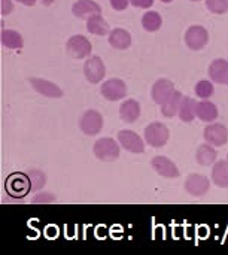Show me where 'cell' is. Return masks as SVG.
Returning a JSON list of instances; mask_svg holds the SVG:
<instances>
[{
    "label": "cell",
    "mask_w": 228,
    "mask_h": 255,
    "mask_svg": "<svg viewBox=\"0 0 228 255\" xmlns=\"http://www.w3.org/2000/svg\"><path fill=\"white\" fill-rule=\"evenodd\" d=\"M119 146L111 137H102L94 143V155L105 163H111L119 158Z\"/></svg>",
    "instance_id": "cell-1"
},
{
    "label": "cell",
    "mask_w": 228,
    "mask_h": 255,
    "mask_svg": "<svg viewBox=\"0 0 228 255\" xmlns=\"http://www.w3.org/2000/svg\"><path fill=\"white\" fill-rule=\"evenodd\" d=\"M145 140L148 145H151L152 148H161L167 143L169 137H170V131L167 128V126H164L163 123H151L146 128H145Z\"/></svg>",
    "instance_id": "cell-2"
},
{
    "label": "cell",
    "mask_w": 228,
    "mask_h": 255,
    "mask_svg": "<svg viewBox=\"0 0 228 255\" xmlns=\"http://www.w3.org/2000/svg\"><path fill=\"white\" fill-rule=\"evenodd\" d=\"M79 128L87 136H96L103 128V117L94 109H88L82 114L79 120Z\"/></svg>",
    "instance_id": "cell-3"
},
{
    "label": "cell",
    "mask_w": 228,
    "mask_h": 255,
    "mask_svg": "<svg viewBox=\"0 0 228 255\" xmlns=\"http://www.w3.org/2000/svg\"><path fill=\"white\" fill-rule=\"evenodd\" d=\"M100 93L106 100L118 102V100H122L127 96V85H125V82L122 79L112 78V79H108L100 87Z\"/></svg>",
    "instance_id": "cell-4"
},
{
    "label": "cell",
    "mask_w": 228,
    "mask_h": 255,
    "mask_svg": "<svg viewBox=\"0 0 228 255\" xmlns=\"http://www.w3.org/2000/svg\"><path fill=\"white\" fill-rule=\"evenodd\" d=\"M66 48H67V52L70 57L73 58H85L91 54V49H93V45L91 42L82 36V34H75L72 36L67 43H66Z\"/></svg>",
    "instance_id": "cell-5"
},
{
    "label": "cell",
    "mask_w": 228,
    "mask_h": 255,
    "mask_svg": "<svg viewBox=\"0 0 228 255\" xmlns=\"http://www.w3.org/2000/svg\"><path fill=\"white\" fill-rule=\"evenodd\" d=\"M209 42V33L203 25H191L185 33V43L190 49H203Z\"/></svg>",
    "instance_id": "cell-6"
},
{
    "label": "cell",
    "mask_w": 228,
    "mask_h": 255,
    "mask_svg": "<svg viewBox=\"0 0 228 255\" xmlns=\"http://www.w3.org/2000/svg\"><path fill=\"white\" fill-rule=\"evenodd\" d=\"M84 75L88 82L99 84L106 75V66L103 63V60L97 55L90 57L84 64Z\"/></svg>",
    "instance_id": "cell-7"
},
{
    "label": "cell",
    "mask_w": 228,
    "mask_h": 255,
    "mask_svg": "<svg viewBox=\"0 0 228 255\" xmlns=\"http://www.w3.org/2000/svg\"><path fill=\"white\" fill-rule=\"evenodd\" d=\"M118 143L128 152H133V154L145 152L143 139L133 130H121L118 133Z\"/></svg>",
    "instance_id": "cell-8"
},
{
    "label": "cell",
    "mask_w": 228,
    "mask_h": 255,
    "mask_svg": "<svg viewBox=\"0 0 228 255\" xmlns=\"http://www.w3.org/2000/svg\"><path fill=\"white\" fill-rule=\"evenodd\" d=\"M175 85L170 79H158L154 85H152V90H151V97L152 100L157 103V105H164L175 93Z\"/></svg>",
    "instance_id": "cell-9"
},
{
    "label": "cell",
    "mask_w": 228,
    "mask_h": 255,
    "mask_svg": "<svg viewBox=\"0 0 228 255\" xmlns=\"http://www.w3.org/2000/svg\"><path fill=\"white\" fill-rule=\"evenodd\" d=\"M211 188V181L199 173H193L187 178L185 181V190L188 194L194 196V197H202L205 196Z\"/></svg>",
    "instance_id": "cell-10"
},
{
    "label": "cell",
    "mask_w": 228,
    "mask_h": 255,
    "mask_svg": "<svg viewBox=\"0 0 228 255\" xmlns=\"http://www.w3.org/2000/svg\"><path fill=\"white\" fill-rule=\"evenodd\" d=\"M205 140L214 146H224L228 140V130L226 126L220 124V123H214L209 124L205 128Z\"/></svg>",
    "instance_id": "cell-11"
},
{
    "label": "cell",
    "mask_w": 228,
    "mask_h": 255,
    "mask_svg": "<svg viewBox=\"0 0 228 255\" xmlns=\"http://www.w3.org/2000/svg\"><path fill=\"white\" fill-rule=\"evenodd\" d=\"M30 84H31V87L39 93V94H42V96H45V97H49V99H61L63 97V90L57 85V84H54V82H51V81H46V79H40V78H31L30 79Z\"/></svg>",
    "instance_id": "cell-12"
},
{
    "label": "cell",
    "mask_w": 228,
    "mask_h": 255,
    "mask_svg": "<svg viewBox=\"0 0 228 255\" xmlns=\"http://www.w3.org/2000/svg\"><path fill=\"white\" fill-rule=\"evenodd\" d=\"M72 13L79 19H88L93 15L102 13V7L94 0H78L72 6Z\"/></svg>",
    "instance_id": "cell-13"
},
{
    "label": "cell",
    "mask_w": 228,
    "mask_h": 255,
    "mask_svg": "<svg viewBox=\"0 0 228 255\" xmlns=\"http://www.w3.org/2000/svg\"><path fill=\"white\" fill-rule=\"evenodd\" d=\"M151 164L155 169V172L158 175L164 176V178H178L181 175L178 166L172 160H169L167 157H164V155L154 157L152 161H151Z\"/></svg>",
    "instance_id": "cell-14"
},
{
    "label": "cell",
    "mask_w": 228,
    "mask_h": 255,
    "mask_svg": "<svg viewBox=\"0 0 228 255\" xmlns=\"http://www.w3.org/2000/svg\"><path fill=\"white\" fill-rule=\"evenodd\" d=\"M119 117L124 123L133 124L139 120L140 117V105L137 100L134 99H128L125 100L121 106H119Z\"/></svg>",
    "instance_id": "cell-15"
},
{
    "label": "cell",
    "mask_w": 228,
    "mask_h": 255,
    "mask_svg": "<svg viewBox=\"0 0 228 255\" xmlns=\"http://www.w3.org/2000/svg\"><path fill=\"white\" fill-rule=\"evenodd\" d=\"M209 76L217 84L228 82V61L224 58H217L209 66Z\"/></svg>",
    "instance_id": "cell-16"
},
{
    "label": "cell",
    "mask_w": 228,
    "mask_h": 255,
    "mask_svg": "<svg viewBox=\"0 0 228 255\" xmlns=\"http://www.w3.org/2000/svg\"><path fill=\"white\" fill-rule=\"evenodd\" d=\"M108 40L115 49H127L131 45V34L124 28H114L111 30Z\"/></svg>",
    "instance_id": "cell-17"
},
{
    "label": "cell",
    "mask_w": 228,
    "mask_h": 255,
    "mask_svg": "<svg viewBox=\"0 0 228 255\" xmlns=\"http://www.w3.org/2000/svg\"><path fill=\"white\" fill-rule=\"evenodd\" d=\"M197 117L202 121H206V123L215 121L218 118V108H217V105L209 102L208 99L199 102L197 103Z\"/></svg>",
    "instance_id": "cell-18"
},
{
    "label": "cell",
    "mask_w": 228,
    "mask_h": 255,
    "mask_svg": "<svg viewBox=\"0 0 228 255\" xmlns=\"http://www.w3.org/2000/svg\"><path fill=\"white\" fill-rule=\"evenodd\" d=\"M217 157H218V152L217 149L214 148V145L211 143H206V145H200L197 148V152H196V161L202 166H211L217 161Z\"/></svg>",
    "instance_id": "cell-19"
},
{
    "label": "cell",
    "mask_w": 228,
    "mask_h": 255,
    "mask_svg": "<svg viewBox=\"0 0 228 255\" xmlns=\"http://www.w3.org/2000/svg\"><path fill=\"white\" fill-rule=\"evenodd\" d=\"M182 99H184V94L176 90L173 93V96L164 105H161V115L166 117V118H172L176 114H179V108H181Z\"/></svg>",
    "instance_id": "cell-20"
},
{
    "label": "cell",
    "mask_w": 228,
    "mask_h": 255,
    "mask_svg": "<svg viewBox=\"0 0 228 255\" xmlns=\"http://www.w3.org/2000/svg\"><path fill=\"white\" fill-rule=\"evenodd\" d=\"M178 115L184 123H193L197 117V102L191 97H184Z\"/></svg>",
    "instance_id": "cell-21"
},
{
    "label": "cell",
    "mask_w": 228,
    "mask_h": 255,
    "mask_svg": "<svg viewBox=\"0 0 228 255\" xmlns=\"http://www.w3.org/2000/svg\"><path fill=\"white\" fill-rule=\"evenodd\" d=\"M212 181L220 188H228V161H218L212 169Z\"/></svg>",
    "instance_id": "cell-22"
},
{
    "label": "cell",
    "mask_w": 228,
    "mask_h": 255,
    "mask_svg": "<svg viewBox=\"0 0 228 255\" xmlns=\"http://www.w3.org/2000/svg\"><path fill=\"white\" fill-rule=\"evenodd\" d=\"M87 30L93 34H97V36H105V34L111 33L108 22L105 21V18L100 13L93 15L87 19Z\"/></svg>",
    "instance_id": "cell-23"
},
{
    "label": "cell",
    "mask_w": 228,
    "mask_h": 255,
    "mask_svg": "<svg viewBox=\"0 0 228 255\" xmlns=\"http://www.w3.org/2000/svg\"><path fill=\"white\" fill-rule=\"evenodd\" d=\"M0 39H1V45L9 49H21L24 46L22 36L15 30H6V28L1 30Z\"/></svg>",
    "instance_id": "cell-24"
},
{
    "label": "cell",
    "mask_w": 228,
    "mask_h": 255,
    "mask_svg": "<svg viewBox=\"0 0 228 255\" xmlns=\"http://www.w3.org/2000/svg\"><path fill=\"white\" fill-rule=\"evenodd\" d=\"M7 185H10V194L21 197L30 191V179L25 175H19V181H13V176L7 178Z\"/></svg>",
    "instance_id": "cell-25"
},
{
    "label": "cell",
    "mask_w": 228,
    "mask_h": 255,
    "mask_svg": "<svg viewBox=\"0 0 228 255\" xmlns=\"http://www.w3.org/2000/svg\"><path fill=\"white\" fill-rule=\"evenodd\" d=\"M161 24H163L161 15L155 10H148L142 16V25L146 31H157L161 28Z\"/></svg>",
    "instance_id": "cell-26"
},
{
    "label": "cell",
    "mask_w": 228,
    "mask_h": 255,
    "mask_svg": "<svg viewBox=\"0 0 228 255\" xmlns=\"http://www.w3.org/2000/svg\"><path fill=\"white\" fill-rule=\"evenodd\" d=\"M214 91H215V87L212 85L211 81L203 79V81H199L197 85H196V94H197V97L209 99L214 94Z\"/></svg>",
    "instance_id": "cell-27"
},
{
    "label": "cell",
    "mask_w": 228,
    "mask_h": 255,
    "mask_svg": "<svg viewBox=\"0 0 228 255\" xmlns=\"http://www.w3.org/2000/svg\"><path fill=\"white\" fill-rule=\"evenodd\" d=\"M206 7L212 13H226L228 10V0H206Z\"/></svg>",
    "instance_id": "cell-28"
},
{
    "label": "cell",
    "mask_w": 228,
    "mask_h": 255,
    "mask_svg": "<svg viewBox=\"0 0 228 255\" xmlns=\"http://www.w3.org/2000/svg\"><path fill=\"white\" fill-rule=\"evenodd\" d=\"M57 199L52 196V194H49V193H39L34 199H33V202L34 203H40V202H45V203H52V202H55Z\"/></svg>",
    "instance_id": "cell-29"
},
{
    "label": "cell",
    "mask_w": 228,
    "mask_h": 255,
    "mask_svg": "<svg viewBox=\"0 0 228 255\" xmlns=\"http://www.w3.org/2000/svg\"><path fill=\"white\" fill-rule=\"evenodd\" d=\"M12 10H13V1L12 0H1V3H0V12H1V15L6 16Z\"/></svg>",
    "instance_id": "cell-30"
},
{
    "label": "cell",
    "mask_w": 228,
    "mask_h": 255,
    "mask_svg": "<svg viewBox=\"0 0 228 255\" xmlns=\"http://www.w3.org/2000/svg\"><path fill=\"white\" fill-rule=\"evenodd\" d=\"M109 1H111L112 9L115 10H124L130 3V0H109Z\"/></svg>",
    "instance_id": "cell-31"
},
{
    "label": "cell",
    "mask_w": 228,
    "mask_h": 255,
    "mask_svg": "<svg viewBox=\"0 0 228 255\" xmlns=\"http://www.w3.org/2000/svg\"><path fill=\"white\" fill-rule=\"evenodd\" d=\"M130 3L133 6H136V7H145V9H148V7H151L154 4V0H130Z\"/></svg>",
    "instance_id": "cell-32"
},
{
    "label": "cell",
    "mask_w": 228,
    "mask_h": 255,
    "mask_svg": "<svg viewBox=\"0 0 228 255\" xmlns=\"http://www.w3.org/2000/svg\"><path fill=\"white\" fill-rule=\"evenodd\" d=\"M19 1L21 4H25V6H34L36 4V0H16Z\"/></svg>",
    "instance_id": "cell-33"
},
{
    "label": "cell",
    "mask_w": 228,
    "mask_h": 255,
    "mask_svg": "<svg viewBox=\"0 0 228 255\" xmlns=\"http://www.w3.org/2000/svg\"><path fill=\"white\" fill-rule=\"evenodd\" d=\"M40 1H42V4H43V6H51L54 0H40Z\"/></svg>",
    "instance_id": "cell-34"
},
{
    "label": "cell",
    "mask_w": 228,
    "mask_h": 255,
    "mask_svg": "<svg viewBox=\"0 0 228 255\" xmlns=\"http://www.w3.org/2000/svg\"><path fill=\"white\" fill-rule=\"evenodd\" d=\"M161 1H164V3H170V1H173V0H161Z\"/></svg>",
    "instance_id": "cell-35"
},
{
    "label": "cell",
    "mask_w": 228,
    "mask_h": 255,
    "mask_svg": "<svg viewBox=\"0 0 228 255\" xmlns=\"http://www.w3.org/2000/svg\"><path fill=\"white\" fill-rule=\"evenodd\" d=\"M193 1H199V0H193Z\"/></svg>",
    "instance_id": "cell-36"
},
{
    "label": "cell",
    "mask_w": 228,
    "mask_h": 255,
    "mask_svg": "<svg viewBox=\"0 0 228 255\" xmlns=\"http://www.w3.org/2000/svg\"><path fill=\"white\" fill-rule=\"evenodd\" d=\"M227 161H228V155H227Z\"/></svg>",
    "instance_id": "cell-37"
},
{
    "label": "cell",
    "mask_w": 228,
    "mask_h": 255,
    "mask_svg": "<svg viewBox=\"0 0 228 255\" xmlns=\"http://www.w3.org/2000/svg\"><path fill=\"white\" fill-rule=\"evenodd\" d=\"M227 84H228V82H227Z\"/></svg>",
    "instance_id": "cell-38"
}]
</instances>
